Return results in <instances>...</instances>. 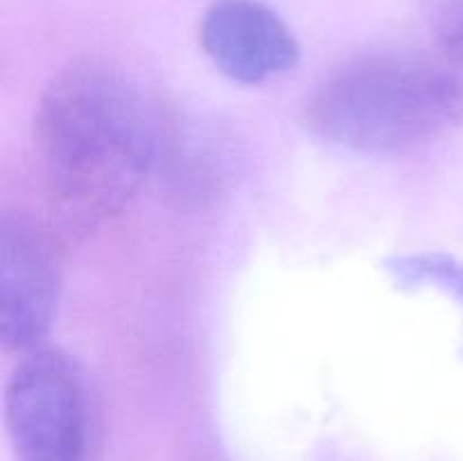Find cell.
<instances>
[{
	"label": "cell",
	"instance_id": "6da1fadb",
	"mask_svg": "<svg viewBox=\"0 0 463 461\" xmlns=\"http://www.w3.org/2000/svg\"><path fill=\"white\" fill-rule=\"evenodd\" d=\"M138 84L104 61H75L41 93L32 147L50 226L66 238L102 229L138 197L158 152Z\"/></svg>",
	"mask_w": 463,
	"mask_h": 461
},
{
	"label": "cell",
	"instance_id": "7a4b0ae2",
	"mask_svg": "<svg viewBox=\"0 0 463 461\" xmlns=\"http://www.w3.org/2000/svg\"><path fill=\"white\" fill-rule=\"evenodd\" d=\"M461 116L463 95L439 52L364 54L330 72L306 102L312 134L366 154L419 147Z\"/></svg>",
	"mask_w": 463,
	"mask_h": 461
},
{
	"label": "cell",
	"instance_id": "3957f363",
	"mask_svg": "<svg viewBox=\"0 0 463 461\" xmlns=\"http://www.w3.org/2000/svg\"><path fill=\"white\" fill-rule=\"evenodd\" d=\"M5 423L18 461H90L93 407L80 364L50 346L21 355L5 389Z\"/></svg>",
	"mask_w": 463,
	"mask_h": 461
},
{
	"label": "cell",
	"instance_id": "277c9868",
	"mask_svg": "<svg viewBox=\"0 0 463 461\" xmlns=\"http://www.w3.org/2000/svg\"><path fill=\"white\" fill-rule=\"evenodd\" d=\"M61 269L52 226L5 212L0 226V337L5 351L43 346L59 306Z\"/></svg>",
	"mask_w": 463,
	"mask_h": 461
},
{
	"label": "cell",
	"instance_id": "5b68a950",
	"mask_svg": "<svg viewBox=\"0 0 463 461\" xmlns=\"http://www.w3.org/2000/svg\"><path fill=\"white\" fill-rule=\"evenodd\" d=\"M203 52L240 84H262L292 71L298 41L288 23L258 0H215L199 27Z\"/></svg>",
	"mask_w": 463,
	"mask_h": 461
},
{
	"label": "cell",
	"instance_id": "8992f818",
	"mask_svg": "<svg viewBox=\"0 0 463 461\" xmlns=\"http://www.w3.org/2000/svg\"><path fill=\"white\" fill-rule=\"evenodd\" d=\"M432 27L439 39L437 52L441 54L446 66L450 68L452 77H455L463 95V7L432 21Z\"/></svg>",
	"mask_w": 463,
	"mask_h": 461
}]
</instances>
